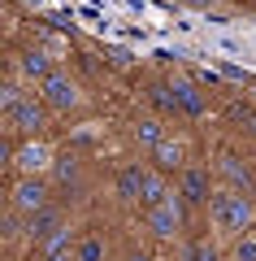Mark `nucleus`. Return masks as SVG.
<instances>
[{
	"instance_id": "b1692460",
	"label": "nucleus",
	"mask_w": 256,
	"mask_h": 261,
	"mask_svg": "<svg viewBox=\"0 0 256 261\" xmlns=\"http://www.w3.org/2000/svg\"><path fill=\"white\" fill-rule=\"evenodd\" d=\"M195 83H200V87H221L226 79H221V70H213V65H204V70H195Z\"/></svg>"
},
{
	"instance_id": "6ab92c4d",
	"label": "nucleus",
	"mask_w": 256,
	"mask_h": 261,
	"mask_svg": "<svg viewBox=\"0 0 256 261\" xmlns=\"http://www.w3.org/2000/svg\"><path fill=\"white\" fill-rule=\"evenodd\" d=\"M18 100H26V92H22L18 74H9V79H5V83H0V109L9 113V109H13V105H18Z\"/></svg>"
},
{
	"instance_id": "5701e85b",
	"label": "nucleus",
	"mask_w": 256,
	"mask_h": 261,
	"mask_svg": "<svg viewBox=\"0 0 256 261\" xmlns=\"http://www.w3.org/2000/svg\"><path fill=\"white\" fill-rule=\"evenodd\" d=\"M235 261H256V231H247V235L235 240Z\"/></svg>"
},
{
	"instance_id": "1a4fd4ad",
	"label": "nucleus",
	"mask_w": 256,
	"mask_h": 261,
	"mask_svg": "<svg viewBox=\"0 0 256 261\" xmlns=\"http://www.w3.org/2000/svg\"><path fill=\"white\" fill-rule=\"evenodd\" d=\"M174 187H178V196H183L187 205H209L213 200V174H209V166H187L183 174L174 178Z\"/></svg>"
},
{
	"instance_id": "a878e982",
	"label": "nucleus",
	"mask_w": 256,
	"mask_h": 261,
	"mask_svg": "<svg viewBox=\"0 0 256 261\" xmlns=\"http://www.w3.org/2000/svg\"><path fill=\"white\" fill-rule=\"evenodd\" d=\"M204 22H209V27H230V18H226V13H217V9L204 13Z\"/></svg>"
},
{
	"instance_id": "f8f14e48",
	"label": "nucleus",
	"mask_w": 256,
	"mask_h": 261,
	"mask_svg": "<svg viewBox=\"0 0 256 261\" xmlns=\"http://www.w3.org/2000/svg\"><path fill=\"white\" fill-rule=\"evenodd\" d=\"M148 161H152L156 174H165V178L174 174V178H178V174L187 170V144H183V140H161L152 152H148Z\"/></svg>"
},
{
	"instance_id": "2eb2a0df",
	"label": "nucleus",
	"mask_w": 256,
	"mask_h": 261,
	"mask_svg": "<svg viewBox=\"0 0 256 261\" xmlns=\"http://www.w3.org/2000/svg\"><path fill=\"white\" fill-rule=\"evenodd\" d=\"M130 135H135V144H139L144 152H152L161 140H169V135H165V122H161V118H139Z\"/></svg>"
},
{
	"instance_id": "f257e3e1",
	"label": "nucleus",
	"mask_w": 256,
	"mask_h": 261,
	"mask_svg": "<svg viewBox=\"0 0 256 261\" xmlns=\"http://www.w3.org/2000/svg\"><path fill=\"white\" fill-rule=\"evenodd\" d=\"M209 226L217 235H247L256 231V196L252 192H235V187H217L209 205Z\"/></svg>"
},
{
	"instance_id": "4be33fe9",
	"label": "nucleus",
	"mask_w": 256,
	"mask_h": 261,
	"mask_svg": "<svg viewBox=\"0 0 256 261\" xmlns=\"http://www.w3.org/2000/svg\"><path fill=\"white\" fill-rule=\"evenodd\" d=\"M135 61H139V57L130 53V48H109V57H104L109 70H135Z\"/></svg>"
},
{
	"instance_id": "393cba45",
	"label": "nucleus",
	"mask_w": 256,
	"mask_h": 261,
	"mask_svg": "<svg viewBox=\"0 0 256 261\" xmlns=\"http://www.w3.org/2000/svg\"><path fill=\"white\" fill-rule=\"evenodd\" d=\"M152 57H156L161 65H174L178 57H183V48H152Z\"/></svg>"
},
{
	"instance_id": "0eeeda50",
	"label": "nucleus",
	"mask_w": 256,
	"mask_h": 261,
	"mask_svg": "<svg viewBox=\"0 0 256 261\" xmlns=\"http://www.w3.org/2000/svg\"><path fill=\"white\" fill-rule=\"evenodd\" d=\"M148 183H152V161H126L118 170V178H113V192H118L122 205H139Z\"/></svg>"
},
{
	"instance_id": "20e7f679",
	"label": "nucleus",
	"mask_w": 256,
	"mask_h": 261,
	"mask_svg": "<svg viewBox=\"0 0 256 261\" xmlns=\"http://www.w3.org/2000/svg\"><path fill=\"white\" fill-rule=\"evenodd\" d=\"M144 222H148V231H152L156 240H174V235L183 231V226H187V200L178 196V187H174L169 196H165V200H161L156 209H148V214H144Z\"/></svg>"
},
{
	"instance_id": "423d86ee",
	"label": "nucleus",
	"mask_w": 256,
	"mask_h": 261,
	"mask_svg": "<svg viewBox=\"0 0 256 261\" xmlns=\"http://www.w3.org/2000/svg\"><path fill=\"white\" fill-rule=\"evenodd\" d=\"M48 205H52V187H48V178H18V183L9 187V209L22 214V218L44 214Z\"/></svg>"
},
{
	"instance_id": "c85d7f7f",
	"label": "nucleus",
	"mask_w": 256,
	"mask_h": 261,
	"mask_svg": "<svg viewBox=\"0 0 256 261\" xmlns=\"http://www.w3.org/2000/svg\"><path fill=\"white\" fill-rule=\"evenodd\" d=\"M247 105H252V109H256V87H252V92H247Z\"/></svg>"
},
{
	"instance_id": "ddd939ff",
	"label": "nucleus",
	"mask_w": 256,
	"mask_h": 261,
	"mask_svg": "<svg viewBox=\"0 0 256 261\" xmlns=\"http://www.w3.org/2000/svg\"><path fill=\"white\" fill-rule=\"evenodd\" d=\"M56 226H65V218H61V209H56V205H48L44 214L26 218V240H31V244H44L48 235L56 231Z\"/></svg>"
},
{
	"instance_id": "f03ea898",
	"label": "nucleus",
	"mask_w": 256,
	"mask_h": 261,
	"mask_svg": "<svg viewBox=\"0 0 256 261\" xmlns=\"http://www.w3.org/2000/svg\"><path fill=\"white\" fill-rule=\"evenodd\" d=\"M44 126H48V105L35 96L18 100L5 113V135H13V140H44Z\"/></svg>"
},
{
	"instance_id": "9d476101",
	"label": "nucleus",
	"mask_w": 256,
	"mask_h": 261,
	"mask_svg": "<svg viewBox=\"0 0 256 261\" xmlns=\"http://www.w3.org/2000/svg\"><path fill=\"white\" fill-rule=\"evenodd\" d=\"M213 174L226 178V187H235V192H252V196H256V174H252V166H247L239 152H217Z\"/></svg>"
},
{
	"instance_id": "a211bd4d",
	"label": "nucleus",
	"mask_w": 256,
	"mask_h": 261,
	"mask_svg": "<svg viewBox=\"0 0 256 261\" xmlns=\"http://www.w3.org/2000/svg\"><path fill=\"white\" fill-rule=\"evenodd\" d=\"M178 261H221V252L213 248L209 240H191V244L183 248V257H178Z\"/></svg>"
},
{
	"instance_id": "dca6fc26",
	"label": "nucleus",
	"mask_w": 256,
	"mask_h": 261,
	"mask_svg": "<svg viewBox=\"0 0 256 261\" xmlns=\"http://www.w3.org/2000/svg\"><path fill=\"white\" fill-rule=\"evenodd\" d=\"M148 105H152L156 113H165V118H178V100H174V92H169V83L148 87Z\"/></svg>"
},
{
	"instance_id": "cd10ccee",
	"label": "nucleus",
	"mask_w": 256,
	"mask_h": 261,
	"mask_svg": "<svg viewBox=\"0 0 256 261\" xmlns=\"http://www.w3.org/2000/svg\"><path fill=\"white\" fill-rule=\"evenodd\" d=\"M126 261H156V257H152V252H130Z\"/></svg>"
},
{
	"instance_id": "bb28decb",
	"label": "nucleus",
	"mask_w": 256,
	"mask_h": 261,
	"mask_svg": "<svg viewBox=\"0 0 256 261\" xmlns=\"http://www.w3.org/2000/svg\"><path fill=\"white\" fill-rule=\"evenodd\" d=\"M174 5H191V9H200V13L213 9V0H174Z\"/></svg>"
},
{
	"instance_id": "aec40b11",
	"label": "nucleus",
	"mask_w": 256,
	"mask_h": 261,
	"mask_svg": "<svg viewBox=\"0 0 256 261\" xmlns=\"http://www.w3.org/2000/svg\"><path fill=\"white\" fill-rule=\"evenodd\" d=\"M217 70H221V79H226V83H243V87H256V74H252V70H247V65H235V61H221Z\"/></svg>"
},
{
	"instance_id": "7ed1b4c3",
	"label": "nucleus",
	"mask_w": 256,
	"mask_h": 261,
	"mask_svg": "<svg viewBox=\"0 0 256 261\" xmlns=\"http://www.w3.org/2000/svg\"><path fill=\"white\" fill-rule=\"evenodd\" d=\"M56 157H61V152L48 140H22L18 152H13V174L18 178H48L52 166H56Z\"/></svg>"
},
{
	"instance_id": "4468645a",
	"label": "nucleus",
	"mask_w": 256,
	"mask_h": 261,
	"mask_svg": "<svg viewBox=\"0 0 256 261\" xmlns=\"http://www.w3.org/2000/svg\"><path fill=\"white\" fill-rule=\"evenodd\" d=\"M52 178H56V187L74 192V187L82 183V161L74 157V152H61V157H56V166H52Z\"/></svg>"
},
{
	"instance_id": "6e6552de",
	"label": "nucleus",
	"mask_w": 256,
	"mask_h": 261,
	"mask_svg": "<svg viewBox=\"0 0 256 261\" xmlns=\"http://www.w3.org/2000/svg\"><path fill=\"white\" fill-rule=\"evenodd\" d=\"M165 83H169V92H174L178 113H183V118H195V122H200L204 113H209V96L200 92V83H195V79H187V74H169Z\"/></svg>"
},
{
	"instance_id": "c756f323",
	"label": "nucleus",
	"mask_w": 256,
	"mask_h": 261,
	"mask_svg": "<svg viewBox=\"0 0 256 261\" xmlns=\"http://www.w3.org/2000/svg\"><path fill=\"white\" fill-rule=\"evenodd\" d=\"M48 261H74V252H70V257H48Z\"/></svg>"
},
{
	"instance_id": "f3484780",
	"label": "nucleus",
	"mask_w": 256,
	"mask_h": 261,
	"mask_svg": "<svg viewBox=\"0 0 256 261\" xmlns=\"http://www.w3.org/2000/svg\"><path fill=\"white\" fill-rule=\"evenodd\" d=\"M109 257V244H104V235H82L78 240V248H74V261H104Z\"/></svg>"
},
{
	"instance_id": "9b49d317",
	"label": "nucleus",
	"mask_w": 256,
	"mask_h": 261,
	"mask_svg": "<svg viewBox=\"0 0 256 261\" xmlns=\"http://www.w3.org/2000/svg\"><path fill=\"white\" fill-rule=\"evenodd\" d=\"M56 57L48 53V48H39V44H31V48H22L18 53V74L26 79V83H48V79L56 74Z\"/></svg>"
},
{
	"instance_id": "39448f33",
	"label": "nucleus",
	"mask_w": 256,
	"mask_h": 261,
	"mask_svg": "<svg viewBox=\"0 0 256 261\" xmlns=\"http://www.w3.org/2000/svg\"><path fill=\"white\" fill-rule=\"evenodd\" d=\"M39 100H44L52 113H74V109H82V87H78L74 74L56 70L48 83H39Z\"/></svg>"
},
{
	"instance_id": "412c9836",
	"label": "nucleus",
	"mask_w": 256,
	"mask_h": 261,
	"mask_svg": "<svg viewBox=\"0 0 256 261\" xmlns=\"http://www.w3.org/2000/svg\"><path fill=\"white\" fill-rule=\"evenodd\" d=\"M226 118H230V122H239L247 135H256V109H252V105H230Z\"/></svg>"
}]
</instances>
